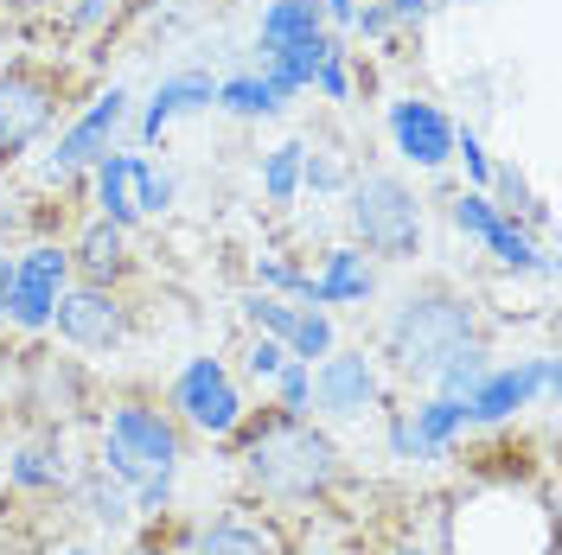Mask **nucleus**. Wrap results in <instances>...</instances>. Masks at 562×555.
Instances as JSON below:
<instances>
[{
  "mask_svg": "<svg viewBox=\"0 0 562 555\" xmlns=\"http://www.w3.org/2000/svg\"><path fill=\"white\" fill-rule=\"evenodd\" d=\"M557 358L550 351H537L525 364H492L486 377L473 383V396H467V416L473 428H505V421H518L537 403V396H557Z\"/></svg>",
  "mask_w": 562,
  "mask_h": 555,
  "instance_id": "obj_6",
  "label": "nucleus"
},
{
  "mask_svg": "<svg viewBox=\"0 0 562 555\" xmlns=\"http://www.w3.org/2000/svg\"><path fill=\"white\" fill-rule=\"evenodd\" d=\"M301 160H307V140H281L276 154L262 160V192H269V205H288V199L301 192Z\"/></svg>",
  "mask_w": 562,
  "mask_h": 555,
  "instance_id": "obj_26",
  "label": "nucleus"
},
{
  "mask_svg": "<svg viewBox=\"0 0 562 555\" xmlns=\"http://www.w3.org/2000/svg\"><path fill=\"white\" fill-rule=\"evenodd\" d=\"M122 122H128V90H122V83H109L103 97H97V103H90L65 135H58V147L45 154V179H65V173H77V167H97Z\"/></svg>",
  "mask_w": 562,
  "mask_h": 555,
  "instance_id": "obj_11",
  "label": "nucleus"
},
{
  "mask_svg": "<svg viewBox=\"0 0 562 555\" xmlns=\"http://www.w3.org/2000/svg\"><path fill=\"white\" fill-rule=\"evenodd\" d=\"M52 115H58V103H52V83L45 77H33V70H7L0 77V154L7 160L20 147H33L52 128Z\"/></svg>",
  "mask_w": 562,
  "mask_h": 555,
  "instance_id": "obj_13",
  "label": "nucleus"
},
{
  "mask_svg": "<svg viewBox=\"0 0 562 555\" xmlns=\"http://www.w3.org/2000/svg\"><path fill=\"white\" fill-rule=\"evenodd\" d=\"M128 185H135V211L140 217H167V211H173V179L160 173L147 154L128 160Z\"/></svg>",
  "mask_w": 562,
  "mask_h": 555,
  "instance_id": "obj_27",
  "label": "nucleus"
},
{
  "mask_svg": "<svg viewBox=\"0 0 562 555\" xmlns=\"http://www.w3.org/2000/svg\"><path fill=\"white\" fill-rule=\"evenodd\" d=\"M7 307H13V256H0V326H7Z\"/></svg>",
  "mask_w": 562,
  "mask_h": 555,
  "instance_id": "obj_39",
  "label": "nucleus"
},
{
  "mask_svg": "<svg viewBox=\"0 0 562 555\" xmlns=\"http://www.w3.org/2000/svg\"><path fill=\"white\" fill-rule=\"evenodd\" d=\"M103 473H115L135 491L140 479H173L179 473V428L147 403H115L103 428Z\"/></svg>",
  "mask_w": 562,
  "mask_h": 555,
  "instance_id": "obj_3",
  "label": "nucleus"
},
{
  "mask_svg": "<svg viewBox=\"0 0 562 555\" xmlns=\"http://www.w3.org/2000/svg\"><path fill=\"white\" fill-rule=\"evenodd\" d=\"M192 555H276V543H269L262 530H249V523L224 518V523H205V530L192 536Z\"/></svg>",
  "mask_w": 562,
  "mask_h": 555,
  "instance_id": "obj_24",
  "label": "nucleus"
},
{
  "mask_svg": "<svg viewBox=\"0 0 562 555\" xmlns=\"http://www.w3.org/2000/svg\"><path fill=\"white\" fill-rule=\"evenodd\" d=\"M333 346H339V339H333V319H326V307H301V326H294V339H288V358L319 364Z\"/></svg>",
  "mask_w": 562,
  "mask_h": 555,
  "instance_id": "obj_28",
  "label": "nucleus"
},
{
  "mask_svg": "<svg viewBox=\"0 0 562 555\" xmlns=\"http://www.w3.org/2000/svg\"><path fill=\"white\" fill-rule=\"evenodd\" d=\"M467 428H473V416L460 396H428L409 416H390V453L396 460H441Z\"/></svg>",
  "mask_w": 562,
  "mask_h": 555,
  "instance_id": "obj_12",
  "label": "nucleus"
},
{
  "mask_svg": "<svg viewBox=\"0 0 562 555\" xmlns=\"http://www.w3.org/2000/svg\"><path fill=\"white\" fill-rule=\"evenodd\" d=\"M301 185H307V192H346V160H339L333 147H307V160H301Z\"/></svg>",
  "mask_w": 562,
  "mask_h": 555,
  "instance_id": "obj_31",
  "label": "nucleus"
},
{
  "mask_svg": "<svg viewBox=\"0 0 562 555\" xmlns=\"http://www.w3.org/2000/svg\"><path fill=\"white\" fill-rule=\"evenodd\" d=\"M217 103V83H211L205 70H179V77H160L154 83V97L140 103V122L135 135L140 140H160L167 128H173L179 115H192V109H211Z\"/></svg>",
  "mask_w": 562,
  "mask_h": 555,
  "instance_id": "obj_16",
  "label": "nucleus"
},
{
  "mask_svg": "<svg viewBox=\"0 0 562 555\" xmlns=\"http://www.w3.org/2000/svg\"><path fill=\"white\" fill-rule=\"evenodd\" d=\"M454 160L467 167L473 192H486V179H492V154H486V140H480V128H454Z\"/></svg>",
  "mask_w": 562,
  "mask_h": 555,
  "instance_id": "obj_32",
  "label": "nucleus"
},
{
  "mask_svg": "<svg viewBox=\"0 0 562 555\" xmlns=\"http://www.w3.org/2000/svg\"><path fill=\"white\" fill-rule=\"evenodd\" d=\"M244 364H249V377H256V383H269L281 364H288V346H281V339H269V332H256V339H249V351H244Z\"/></svg>",
  "mask_w": 562,
  "mask_h": 555,
  "instance_id": "obj_33",
  "label": "nucleus"
},
{
  "mask_svg": "<svg viewBox=\"0 0 562 555\" xmlns=\"http://www.w3.org/2000/svg\"><path fill=\"white\" fill-rule=\"evenodd\" d=\"M351 230H358V243L371 256L409 262L422 249V199L409 192V179H396V173L351 179Z\"/></svg>",
  "mask_w": 562,
  "mask_h": 555,
  "instance_id": "obj_4",
  "label": "nucleus"
},
{
  "mask_svg": "<svg viewBox=\"0 0 562 555\" xmlns=\"http://www.w3.org/2000/svg\"><path fill=\"white\" fill-rule=\"evenodd\" d=\"M217 109H224V115H237V122H256V115H281V97L269 90V77H262V70H237V77H224V83H217Z\"/></svg>",
  "mask_w": 562,
  "mask_h": 555,
  "instance_id": "obj_20",
  "label": "nucleus"
},
{
  "mask_svg": "<svg viewBox=\"0 0 562 555\" xmlns=\"http://www.w3.org/2000/svg\"><path fill=\"white\" fill-rule=\"evenodd\" d=\"M390 555H428V550H416V543H403V550H390Z\"/></svg>",
  "mask_w": 562,
  "mask_h": 555,
  "instance_id": "obj_41",
  "label": "nucleus"
},
{
  "mask_svg": "<svg viewBox=\"0 0 562 555\" xmlns=\"http://www.w3.org/2000/svg\"><path fill=\"white\" fill-rule=\"evenodd\" d=\"M65 555H90V550H65Z\"/></svg>",
  "mask_w": 562,
  "mask_h": 555,
  "instance_id": "obj_43",
  "label": "nucleus"
},
{
  "mask_svg": "<svg viewBox=\"0 0 562 555\" xmlns=\"http://www.w3.org/2000/svg\"><path fill=\"white\" fill-rule=\"evenodd\" d=\"M486 371H492V351L486 346H460L428 383H435V396H460V403H467V396H473V383L486 377Z\"/></svg>",
  "mask_w": 562,
  "mask_h": 555,
  "instance_id": "obj_25",
  "label": "nucleus"
},
{
  "mask_svg": "<svg viewBox=\"0 0 562 555\" xmlns=\"http://www.w3.org/2000/svg\"><path fill=\"white\" fill-rule=\"evenodd\" d=\"M128 160H135V154H115V147L97 160V205H103V217L109 224H122V230L140 217L135 211V185H128Z\"/></svg>",
  "mask_w": 562,
  "mask_h": 555,
  "instance_id": "obj_21",
  "label": "nucleus"
},
{
  "mask_svg": "<svg viewBox=\"0 0 562 555\" xmlns=\"http://www.w3.org/2000/svg\"><path fill=\"white\" fill-rule=\"evenodd\" d=\"M7 237H13V211H0V256H7Z\"/></svg>",
  "mask_w": 562,
  "mask_h": 555,
  "instance_id": "obj_40",
  "label": "nucleus"
},
{
  "mask_svg": "<svg viewBox=\"0 0 562 555\" xmlns=\"http://www.w3.org/2000/svg\"><path fill=\"white\" fill-rule=\"evenodd\" d=\"M543 543H550V518H525L518 491H480L454 518L460 555H550Z\"/></svg>",
  "mask_w": 562,
  "mask_h": 555,
  "instance_id": "obj_5",
  "label": "nucleus"
},
{
  "mask_svg": "<svg viewBox=\"0 0 562 555\" xmlns=\"http://www.w3.org/2000/svg\"><path fill=\"white\" fill-rule=\"evenodd\" d=\"M371 262H364V249H326V262H319V275H307V301L301 307H358V301H371Z\"/></svg>",
  "mask_w": 562,
  "mask_h": 555,
  "instance_id": "obj_17",
  "label": "nucleus"
},
{
  "mask_svg": "<svg viewBox=\"0 0 562 555\" xmlns=\"http://www.w3.org/2000/svg\"><path fill=\"white\" fill-rule=\"evenodd\" d=\"M428 7H435V0H384V13L396 20V26H422V20H428Z\"/></svg>",
  "mask_w": 562,
  "mask_h": 555,
  "instance_id": "obj_36",
  "label": "nucleus"
},
{
  "mask_svg": "<svg viewBox=\"0 0 562 555\" xmlns=\"http://www.w3.org/2000/svg\"><path fill=\"white\" fill-rule=\"evenodd\" d=\"M319 33H326L319 0H269V7H262V26H256V52H262V65H269L288 45H307V38H319Z\"/></svg>",
  "mask_w": 562,
  "mask_h": 555,
  "instance_id": "obj_18",
  "label": "nucleus"
},
{
  "mask_svg": "<svg viewBox=\"0 0 562 555\" xmlns=\"http://www.w3.org/2000/svg\"><path fill=\"white\" fill-rule=\"evenodd\" d=\"M70 256L58 243H33L26 256H13V307H7V326L20 332H52V307L65 294Z\"/></svg>",
  "mask_w": 562,
  "mask_h": 555,
  "instance_id": "obj_10",
  "label": "nucleus"
},
{
  "mask_svg": "<svg viewBox=\"0 0 562 555\" xmlns=\"http://www.w3.org/2000/svg\"><path fill=\"white\" fill-rule=\"evenodd\" d=\"M460 346H473V301H460L448 287L403 294L384 319V358L403 377H435Z\"/></svg>",
  "mask_w": 562,
  "mask_h": 555,
  "instance_id": "obj_2",
  "label": "nucleus"
},
{
  "mask_svg": "<svg viewBox=\"0 0 562 555\" xmlns=\"http://www.w3.org/2000/svg\"><path fill=\"white\" fill-rule=\"evenodd\" d=\"M307 377H314V364H301V358H288L276 377H269L281 416H307Z\"/></svg>",
  "mask_w": 562,
  "mask_h": 555,
  "instance_id": "obj_30",
  "label": "nucleus"
},
{
  "mask_svg": "<svg viewBox=\"0 0 562 555\" xmlns=\"http://www.w3.org/2000/svg\"><path fill=\"white\" fill-rule=\"evenodd\" d=\"M390 26H396V20L384 13V0H364V7L351 13V33L358 38H390Z\"/></svg>",
  "mask_w": 562,
  "mask_h": 555,
  "instance_id": "obj_35",
  "label": "nucleus"
},
{
  "mask_svg": "<svg viewBox=\"0 0 562 555\" xmlns=\"http://www.w3.org/2000/svg\"><path fill=\"white\" fill-rule=\"evenodd\" d=\"M378 403V364L364 351H326L307 377V416H326V421H358L364 409Z\"/></svg>",
  "mask_w": 562,
  "mask_h": 555,
  "instance_id": "obj_8",
  "label": "nucleus"
},
{
  "mask_svg": "<svg viewBox=\"0 0 562 555\" xmlns=\"http://www.w3.org/2000/svg\"><path fill=\"white\" fill-rule=\"evenodd\" d=\"M314 555H333V550H314Z\"/></svg>",
  "mask_w": 562,
  "mask_h": 555,
  "instance_id": "obj_44",
  "label": "nucleus"
},
{
  "mask_svg": "<svg viewBox=\"0 0 562 555\" xmlns=\"http://www.w3.org/2000/svg\"><path fill=\"white\" fill-rule=\"evenodd\" d=\"M256 287L262 294H294V301H307V269H294L288 256H256Z\"/></svg>",
  "mask_w": 562,
  "mask_h": 555,
  "instance_id": "obj_29",
  "label": "nucleus"
},
{
  "mask_svg": "<svg viewBox=\"0 0 562 555\" xmlns=\"http://www.w3.org/2000/svg\"><path fill=\"white\" fill-rule=\"evenodd\" d=\"M173 409L199 434H231L237 421H244V396H237V383L224 371V358H192L186 371L173 377Z\"/></svg>",
  "mask_w": 562,
  "mask_h": 555,
  "instance_id": "obj_9",
  "label": "nucleus"
},
{
  "mask_svg": "<svg viewBox=\"0 0 562 555\" xmlns=\"http://www.w3.org/2000/svg\"><path fill=\"white\" fill-rule=\"evenodd\" d=\"M83 511H90V523L97 530H128V518H135V498H128V486L115 479V473H83Z\"/></svg>",
  "mask_w": 562,
  "mask_h": 555,
  "instance_id": "obj_22",
  "label": "nucleus"
},
{
  "mask_svg": "<svg viewBox=\"0 0 562 555\" xmlns=\"http://www.w3.org/2000/svg\"><path fill=\"white\" fill-rule=\"evenodd\" d=\"M390 140H396V154H403L409 167H422V173H435V167L454 160V122L435 103H422V97L390 103Z\"/></svg>",
  "mask_w": 562,
  "mask_h": 555,
  "instance_id": "obj_15",
  "label": "nucleus"
},
{
  "mask_svg": "<svg viewBox=\"0 0 562 555\" xmlns=\"http://www.w3.org/2000/svg\"><path fill=\"white\" fill-rule=\"evenodd\" d=\"M7 479H13L20 491H52V486H65V448H58V441L20 448L13 460H7Z\"/></svg>",
  "mask_w": 562,
  "mask_h": 555,
  "instance_id": "obj_23",
  "label": "nucleus"
},
{
  "mask_svg": "<svg viewBox=\"0 0 562 555\" xmlns=\"http://www.w3.org/2000/svg\"><path fill=\"white\" fill-rule=\"evenodd\" d=\"M70 262L90 275V287H109V281L128 269V256H122V224L97 217V224L83 230V243H77V256H70Z\"/></svg>",
  "mask_w": 562,
  "mask_h": 555,
  "instance_id": "obj_19",
  "label": "nucleus"
},
{
  "mask_svg": "<svg viewBox=\"0 0 562 555\" xmlns=\"http://www.w3.org/2000/svg\"><path fill=\"white\" fill-rule=\"evenodd\" d=\"M109 7H115V0H77V13H70V26H97V20H103Z\"/></svg>",
  "mask_w": 562,
  "mask_h": 555,
  "instance_id": "obj_38",
  "label": "nucleus"
},
{
  "mask_svg": "<svg viewBox=\"0 0 562 555\" xmlns=\"http://www.w3.org/2000/svg\"><path fill=\"white\" fill-rule=\"evenodd\" d=\"M448 217H454L460 237H473V243L486 249L498 269H518V275H543V281L557 275V262H550L543 249L530 243L525 230H518V224H512L505 211L492 205L486 192H460L454 205H448Z\"/></svg>",
  "mask_w": 562,
  "mask_h": 555,
  "instance_id": "obj_7",
  "label": "nucleus"
},
{
  "mask_svg": "<svg viewBox=\"0 0 562 555\" xmlns=\"http://www.w3.org/2000/svg\"><path fill=\"white\" fill-rule=\"evenodd\" d=\"M135 555H167V550H135Z\"/></svg>",
  "mask_w": 562,
  "mask_h": 555,
  "instance_id": "obj_42",
  "label": "nucleus"
},
{
  "mask_svg": "<svg viewBox=\"0 0 562 555\" xmlns=\"http://www.w3.org/2000/svg\"><path fill=\"white\" fill-rule=\"evenodd\" d=\"M314 90H319V97H326V103H346V97H351V70H346V45H339V52H333V58H326V65L314 70Z\"/></svg>",
  "mask_w": 562,
  "mask_h": 555,
  "instance_id": "obj_34",
  "label": "nucleus"
},
{
  "mask_svg": "<svg viewBox=\"0 0 562 555\" xmlns=\"http://www.w3.org/2000/svg\"><path fill=\"white\" fill-rule=\"evenodd\" d=\"M52 326H58V339L77 351H109L122 346V307H115V294L109 287H70L58 294V307H52Z\"/></svg>",
  "mask_w": 562,
  "mask_h": 555,
  "instance_id": "obj_14",
  "label": "nucleus"
},
{
  "mask_svg": "<svg viewBox=\"0 0 562 555\" xmlns=\"http://www.w3.org/2000/svg\"><path fill=\"white\" fill-rule=\"evenodd\" d=\"M244 473H249V486L281 498V505H307V498H319L339 479V448L307 416H281L276 409L262 428H249Z\"/></svg>",
  "mask_w": 562,
  "mask_h": 555,
  "instance_id": "obj_1",
  "label": "nucleus"
},
{
  "mask_svg": "<svg viewBox=\"0 0 562 555\" xmlns=\"http://www.w3.org/2000/svg\"><path fill=\"white\" fill-rule=\"evenodd\" d=\"M319 13H326V26H346V33H351V13H358V0H319Z\"/></svg>",
  "mask_w": 562,
  "mask_h": 555,
  "instance_id": "obj_37",
  "label": "nucleus"
}]
</instances>
